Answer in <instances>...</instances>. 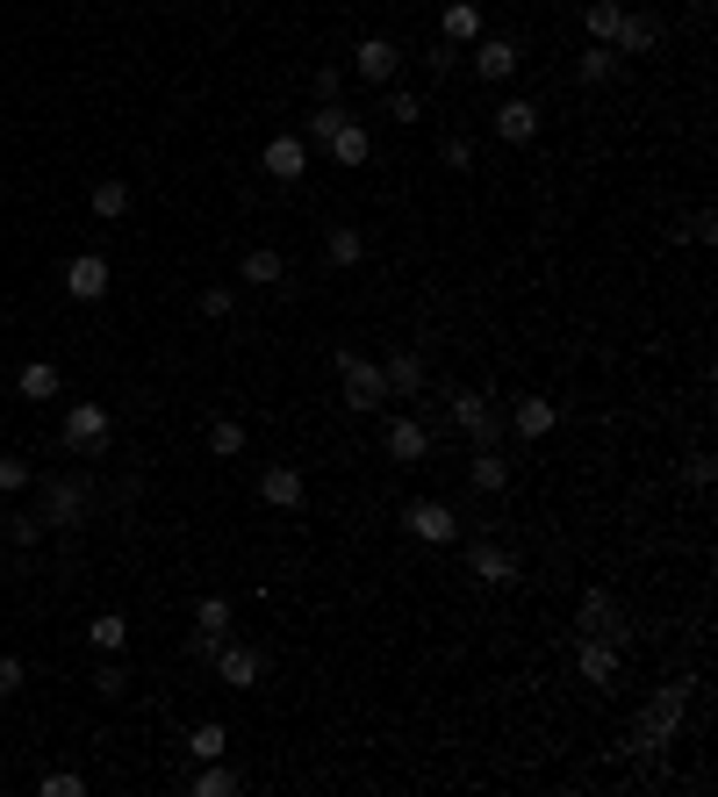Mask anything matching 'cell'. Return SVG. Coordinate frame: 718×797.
Returning <instances> with one entry per match:
<instances>
[{
    "label": "cell",
    "mask_w": 718,
    "mask_h": 797,
    "mask_svg": "<svg viewBox=\"0 0 718 797\" xmlns=\"http://www.w3.org/2000/svg\"><path fill=\"white\" fill-rule=\"evenodd\" d=\"M690 690H697V676H683V683H668V690H654V704L633 718V754H661V747L683 733V718H690Z\"/></svg>",
    "instance_id": "obj_1"
},
{
    "label": "cell",
    "mask_w": 718,
    "mask_h": 797,
    "mask_svg": "<svg viewBox=\"0 0 718 797\" xmlns=\"http://www.w3.org/2000/svg\"><path fill=\"white\" fill-rule=\"evenodd\" d=\"M331 366H338V382H345V410H381V402H388V382H381V366H374V360H359L352 346L331 352Z\"/></svg>",
    "instance_id": "obj_2"
},
{
    "label": "cell",
    "mask_w": 718,
    "mask_h": 797,
    "mask_svg": "<svg viewBox=\"0 0 718 797\" xmlns=\"http://www.w3.org/2000/svg\"><path fill=\"white\" fill-rule=\"evenodd\" d=\"M445 402H453V424H460L475 446H496V438H503V416H496V402L481 396V388H453Z\"/></svg>",
    "instance_id": "obj_3"
},
{
    "label": "cell",
    "mask_w": 718,
    "mask_h": 797,
    "mask_svg": "<svg viewBox=\"0 0 718 797\" xmlns=\"http://www.w3.org/2000/svg\"><path fill=\"white\" fill-rule=\"evenodd\" d=\"M403 532L424 539V546H453V539H460V510H453V503H439V496H424V503H410V510H403Z\"/></svg>",
    "instance_id": "obj_4"
},
{
    "label": "cell",
    "mask_w": 718,
    "mask_h": 797,
    "mask_svg": "<svg viewBox=\"0 0 718 797\" xmlns=\"http://www.w3.org/2000/svg\"><path fill=\"white\" fill-rule=\"evenodd\" d=\"M575 632H582V640H618V647H625V611H618V596L611 590H589L575 604Z\"/></svg>",
    "instance_id": "obj_5"
},
{
    "label": "cell",
    "mask_w": 718,
    "mask_h": 797,
    "mask_svg": "<svg viewBox=\"0 0 718 797\" xmlns=\"http://www.w3.org/2000/svg\"><path fill=\"white\" fill-rule=\"evenodd\" d=\"M86 503H94V488H86L80 474H65V482L44 488V524H51V532H72V524L86 518Z\"/></svg>",
    "instance_id": "obj_6"
},
{
    "label": "cell",
    "mask_w": 718,
    "mask_h": 797,
    "mask_svg": "<svg viewBox=\"0 0 718 797\" xmlns=\"http://www.w3.org/2000/svg\"><path fill=\"white\" fill-rule=\"evenodd\" d=\"M58 438H65V452H101L108 446V410H101V402H72Z\"/></svg>",
    "instance_id": "obj_7"
},
{
    "label": "cell",
    "mask_w": 718,
    "mask_h": 797,
    "mask_svg": "<svg viewBox=\"0 0 718 797\" xmlns=\"http://www.w3.org/2000/svg\"><path fill=\"white\" fill-rule=\"evenodd\" d=\"M467 65H475V80L503 87V80H511V72L525 65V51H517L511 36H475V58H467Z\"/></svg>",
    "instance_id": "obj_8"
},
{
    "label": "cell",
    "mask_w": 718,
    "mask_h": 797,
    "mask_svg": "<svg viewBox=\"0 0 718 797\" xmlns=\"http://www.w3.org/2000/svg\"><path fill=\"white\" fill-rule=\"evenodd\" d=\"M467 575H475L481 590H511L517 582V554H503L496 539H475V546H467Z\"/></svg>",
    "instance_id": "obj_9"
},
{
    "label": "cell",
    "mask_w": 718,
    "mask_h": 797,
    "mask_svg": "<svg viewBox=\"0 0 718 797\" xmlns=\"http://www.w3.org/2000/svg\"><path fill=\"white\" fill-rule=\"evenodd\" d=\"M618 661H625V647H618V640H582L575 647V676L589 683V690H611V683H618Z\"/></svg>",
    "instance_id": "obj_10"
},
{
    "label": "cell",
    "mask_w": 718,
    "mask_h": 797,
    "mask_svg": "<svg viewBox=\"0 0 718 797\" xmlns=\"http://www.w3.org/2000/svg\"><path fill=\"white\" fill-rule=\"evenodd\" d=\"M352 72L367 80V87H388L395 72H403V51H395L388 36H359V51H352Z\"/></svg>",
    "instance_id": "obj_11"
},
{
    "label": "cell",
    "mask_w": 718,
    "mask_h": 797,
    "mask_svg": "<svg viewBox=\"0 0 718 797\" xmlns=\"http://www.w3.org/2000/svg\"><path fill=\"white\" fill-rule=\"evenodd\" d=\"M381 452L403 460V468H417V460L431 452V432L417 424V416H388V424H381Z\"/></svg>",
    "instance_id": "obj_12"
},
{
    "label": "cell",
    "mask_w": 718,
    "mask_h": 797,
    "mask_svg": "<svg viewBox=\"0 0 718 797\" xmlns=\"http://www.w3.org/2000/svg\"><path fill=\"white\" fill-rule=\"evenodd\" d=\"M302 496H309V482H302V468H288V460H274V468L259 474V503H266V510H302Z\"/></svg>",
    "instance_id": "obj_13"
},
{
    "label": "cell",
    "mask_w": 718,
    "mask_h": 797,
    "mask_svg": "<svg viewBox=\"0 0 718 797\" xmlns=\"http://www.w3.org/2000/svg\"><path fill=\"white\" fill-rule=\"evenodd\" d=\"M259 166H266L274 180H302L309 173V144L288 137V130H274V137H266V152H259Z\"/></svg>",
    "instance_id": "obj_14"
},
{
    "label": "cell",
    "mask_w": 718,
    "mask_h": 797,
    "mask_svg": "<svg viewBox=\"0 0 718 797\" xmlns=\"http://www.w3.org/2000/svg\"><path fill=\"white\" fill-rule=\"evenodd\" d=\"M208 661H216V676L230 683V690H252V683L266 676V661H259V647H230V640H223Z\"/></svg>",
    "instance_id": "obj_15"
},
{
    "label": "cell",
    "mask_w": 718,
    "mask_h": 797,
    "mask_svg": "<svg viewBox=\"0 0 718 797\" xmlns=\"http://www.w3.org/2000/svg\"><path fill=\"white\" fill-rule=\"evenodd\" d=\"M65 295L72 302H101L108 295V259L101 252H80V259L65 266Z\"/></svg>",
    "instance_id": "obj_16"
},
{
    "label": "cell",
    "mask_w": 718,
    "mask_h": 797,
    "mask_svg": "<svg viewBox=\"0 0 718 797\" xmlns=\"http://www.w3.org/2000/svg\"><path fill=\"white\" fill-rule=\"evenodd\" d=\"M381 382H388V396H417V388H424V352L395 346L388 360H381Z\"/></svg>",
    "instance_id": "obj_17"
},
{
    "label": "cell",
    "mask_w": 718,
    "mask_h": 797,
    "mask_svg": "<svg viewBox=\"0 0 718 797\" xmlns=\"http://www.w3.org/2000/svg\"><path fill=\"white\" fill-rule=\"evenodd\" d=\"M324 152L338 158V166H367V152H374V137H367V122H352V116H345L338 130H331V137H324Z\"/></svg>",
    "instance_id": "obj_18"
},
{
    "label": "cell",
    "mask_w": 718,
    "mask_h": 797,
    "mask_svg": "<svg viewBox=\"0 0 718 797\" xmlns=\"http://www.w3.org/2000/svg\"><path fill=\"white\" fill-rule=\"evenodd\" d=\"M467 482H475V496H503V488H511V460H503L496 446H475V468H467Z\"/></svg>",
    "instance_id": "obj_19"
},
{
    "label": "cell",
    "mask_w": 718,
    "mask_h": 797,
    "mask_svg": "<svg viewBox=\"0 0 718 797\" xmlns=\"http://www.w3.org/2000/svg\"><path fill=\"white\" fill-rule=\"evenodd\" d=\"M489 122H496L503 144H531V137H539V108H531V101H503Z\"/></svg>",
    "instance_id": "obj_20"
},
{
    "label": "cell",
    "mask_w": 718,
    "mask_h": 797,
    "mask_svg": "<svg viewBox=\"0 0 718 797\" xmlns=\"http://www.w3.org/2000/svg\"><path fill=\"white\" fill-rule=\"evenodd\" d=\"M511 424H517V438H547L553 424H561V402H547V396H525L511 410Z\"/></svg>",
    "instance_id": "obj_21"
},
{
    "label": "cell",
    "mask_w": 718,
    "mask_h": 797,
    "mask_svg": "<svg viewBox=\"0 0 718 797\" xmlns=\"http://www.w3.org/2000/svg\"><path fill=\"white\" fill-rule=\"evenodd\" d=\"M244 288H280V280H288V259H280L274 244H259V252H244Z\"/></svg>",
    "instance_id": "obj_22"
},
{
    "label": "cell",
    "mask_w": 718,
    "mask_h": 797,
    "mask_svg": "<svg viewBox=\"0 0 718 797\" xmlns=\"http://www.w3.org/2000/svg\"><path fill=\"white\" fill-rule=\"evenodd\" d=\"M654 44H661V22H654V15H625V22H618V44H611V51H625V58H647Z\"/></svg>",
    "instance_id": "obj_23"
},
{
    "label": "cell",
    "mask_w": 718,
    "mask_h": 797,
    "mask_svg": "<svg viewBox=\"0 0 718 797\" xmlns=\"http://www.w3.org/2000/svg\"><path fill=\"white\" fill-rule=\"evenodd\" d=\"M86 208H94L101 224H122V216H130V180H94V194H86Z\"/></svg>",
    "instance_id": "obj_24"
},
{
    "label": "cell",
    "mask_w": 718,
    "mask_h": 797,
    "mask_svg": "<svg viewBox=\"0 0 718 797\" xmlns=\"http://www.w3.org/2000/svg\"><path fill=\"white\" fill-rule=\"evenodd\" d=\"M86 640H94V654H122V640H130V618H122V611H101V618L86 625Z\"/></svg>",
    "instance_id": "obj_25"
},
{
    "label": "cell",
    "mask_w": 718,
    "mask_h": 797,
    "mask_svg": "<svg viewBox=\"0 0 718 797\" xmlns=\"http://www.w3.org/2000/svg\"><path fill=\"white\" fill-rule=\"evenodd\" d=\"M611 72H618V51H611V44H589V51L575 58V80H582V87H603Z\"/></svg>",
    "instance_id": "obj_26"
},
{
    "label": "cell",
    "mask_w": 718,
    "mask_h": 797,
    "mask_svg": "<svg viewBox=\"0 0 718 797\" xmlns=\"http://www.w3.org/2000/svg\"><path fill=\"white\" fill-rule=\"evenodd\" d=\"M324 252H331V266H338V274H352V266L367 259V238H359L352 224H338V230H331V244H324Z\"/></svg>",
    "instance_id": "obj_27"
},
{
    "label": "cell",
    "mask_w": 718,
    "mask_h": 797,
    "mask_svg": "<svg viewBox=\"0 0 718 797\" xmlns=\"http://www.w3.org/2000/svg\"><path fill=\"white\" fill-rule=\"evenodd\" d=\"M15 388H22L29 402H51V396H58V366H51V360H29V366L15 374Z\"/></svg>",
    "instance_id": "obj_28"
},
{
    "label": "cell",
    "mask_w": 718,
    "mask_h": 797,
    "mask_svg": "<svg viewBox=\"0 0 718 797\" xmlns=\"http://www.w3.org/2000/svg\"><path fill=\"white\" fill-rule=\"evenodd\" d=\"M194 632H202V640H223V632H230V596H202V604H194Z\"/></svg>",
    "instance_id": "obj_29"
},
{
    "label": "cell",
    "mask_w": 718,
    "mask_h": 797,
    "mask_svg": "<svg viewBox=\"0 0 718 797\" xmlns=\"http://www.w3.org/2000/svg\"><path fill=\"white\" fill-rule=\"evenodd\" d=\"M475 36H481L475 0H453V8H445V44H475Z\"/></svg>",
    "instance_id": "obj_30"
},
{
    "label": "cell",
    "mask_w": 718,
    "mask_h": 797,
    "mask_svg": "<svg viewBox=\"0 0 718 797\" xmlns=\"http://www.w3.org/2000/svg\"><path fill=\"white\" fill-rule=\"evenodd\" d=\"M208 452H216V460H238L244 452V424L238 416H216V424H208Z\"/></svg>",
    "instance_id": "obj_31"
},
{
    "label": "cell",
    "mask_w": 718,
    "mask_h": 797,
    "mask_svg": "<svg viewBox=\"0 0 718 797\" xmlns=\"http://www.w3.org/2000/svg\"><path fill=\"white\" fill-rule=\"evenodd\" d=\"M589 36H597V44H618V22H625V8H618V0H589Z\"/></svg>",
    "instance_id": "obj_32"
},
{
    "label": "cell",
    "mask_w": 718,
    "mask_h": 797,
    "mask_svg": "<svg viewBox=\"0 0 718 797\" xmlns=\"http://www.w3.org/2000/svg\"><path fill=\"white\" fill-rule=\"evenodd\" d=\"M223 747H230V733H223L216 718H208V726H194V733H188V754H194V762H223Z\"/></svg>",
    "instance_id": "obj_33"
},
{
    "label": "cell",
    "mask_w": 718,
    "mask_h": 797,
    "mask_svg": "<svg viewBox=\"0 0 718 797\" xmlns=\"http://www.w3.org/2000/svg\"><path fill=\"white\" fill-rule=\"evenodd\" d=\"M238 790H244V783L230 776L223 762H202V776H194V797H238Z\"/></svg>",
    "instance_id": "obj_34"
},
{
    "label": "cell",
    "mask_w": 718,
    "mask_h": 797,
    "mask_svg": "<svg viewBox=\"0 0 718 797\" xmlns=\"http://www.w3.org/2000/svg\"><path fill=\"white\" fill-rule=\"evenodd\" d=\"M36 474H29V460H15V452H8V460H0V496H15V488H29Z\"/></svg>",
    "instance_id": "obj_35"
},
{
    "label": "cell",
    "mask_w": 718,
    "mask_h": 797,
    "mask_svg": "<svg viewBox=\"0 0 718 797\" xmlns=\"http://www.w3.org/2000/svg\"><path fill=\"white\" fill-rule=\"evenodd\" d=\"M44 797H86V776H72V769H51V776H44Z\"/></svg>",
    "instance_id": "obj_36"
},
{
    "label": "cell",
    "mask_w": 718,
    "mask_h": 797,
    "mask_svg": "<svg viewBox=\"0 0 718 797\" xmlns=\"http://www.w3.org/2000/svg\"><path fill=\"white\" fill-rule=\"evenodd\" d=\"M338 122H345V108H338V101H324L316 116H309V144H324L331 130H338Z\"/></svg>",
    "instance_id": "obj_37"
},
{
    "label": "cell",
    "mask_w": 718,
    "mask_h": 797,
    "mask_svg": "<svg viewBox=\"0 0 718 797\" xmlns=\"http://www.w3.org/2000/svg\"><path fill=\"white\" fill-rule=\"evenodd\" d=\"M388 116L395 122H417V116H424V101H417L410 87H388Z\"/></svg>",
    "instance_id": "obj_38"
},
{
    "label": "cell",
    "mask_w": 718,
    "mask_h": 797,
    "mask_svg": "<svg viewBox=\"0 0 718 797\" xmlns=\"http://www.w3.org/2000/svg\"><path fill=\"white\" fill-rule=\"evenodd\" d=\"M22 683H29V668L15 654H0V697H22Z\"/></svg>",
    "instance_id": "obj_39"
},
{
    "label": "cell",
    "mask_w": 718,
    "mask_h": 797,
    "mask_svg": "<svg viewBox=\"0 0 718 797\" xmlns=\"http://www.w3.org/2000/svg\"><path fill=\"white\" fill-rule=\"evenodd\" d=\"M439 158L453 166V173H467V166H475V144H467V137H445V144H439Z\"/></svg>",
    "instance_id": "obj_40"
},
{
    "label": "cell",
    "mask_w": 718,
    "mask_h": 797,
    "mask_svg": "<svg viewBox=\"0 0 718 797\" xmlns=\"http://www.w3.org/2000/svg\"><path fill=\"white\" fill-rule=\"evenodd\" d=\"M202 316L223 324V316H230V288H202Z\"/></svg>",
    "instance_id": "obj_41"
},
{
    "label": "cell",
    "mask_w": 718,
    "mask_h": 797,
    "mask_svg": "<svg viewBox=\"0 0 718 797\" xmlns=\"http://www.w3.org/2000/svg\"><path fill=\"white\" fill-rule=\"evenodd\" d=\"M8 539H15V546H36V539H44V518H8Z\"/></svg>",
    "instance_id": "obj_42"
},
{
    "label": "cell",
    "mask_w": 718,
    "mask_h": 797,
    "mask_svg": "<svg viewBox=\"0 0 718 797\" xmlns=\"http://www.w3.org/2000/svg\"><path fill=\"white\" fill-rule=\"evenodd\" d=\"M683 238H697V244H711V238H718V216H711V208H697V216H690V230H683Z\"/></svg>",
    "instance_id": "obj_43"
},
{
    "label": "cell",
    "mask_w": 718,
    "mask_h": 797,
    "mask_svg": "<svg viewBox=\"0 0 718 797\" xmlns=\"http://www.w3.org/2000/svg\"><path fill=\"white\" fill-rule=\"evenodd\" d=\"M94 690H101V697H122V690H130V676H122V668H116V661H108V668H101V676H94Z\"/></svg>",
    "instance_id": "obj_44"
},
{
    "label": "cell",
    "mask_w": 718,
    "mask_h": 797,
    "mask_svg": "<svg viewBox=\"0 0 718 797\" xmlns=\"http://www.w3.org/2000/svg\"><path fill=\"white\" fill-rule=\"evenodd\" d=\"M316 94H324V101H338V94H345V72L324 65V72H316Z\"/></svg>",
    "instance_id": "obj_45"
},
{
    "label": "cell",
    "mask_w": 718,
    "mask_h": 797,
    "mask_svg": "<svg viewBox=\"0 0 718 797\" xmlns=\"http://www.w3.org/2000/svg\"><path fill=\"white\" fill-rule=\"evenodd\" d=\"M711 474H718V468H711V452H690V482L711 488Z\"/></svg>",
    "instance_id": "obj_46"
},
{
    "label": "cell",
    "mask_w": 718,
    "mask_h": 797,
    "mask_svg": "<svg viewBox=\"0 0 718 797\" xmlns=\"http://www.w3.org/2000/svg\"><path fill=\"white\" fill-rule=\"evenodd\" d=\"M690 8H697V15H704V8H711V0H690Z\"/></svg>",
    "instance_id": "obj_47"
},
{
    "label": "cell",
    "mask_w": 718,
    "mask_h": 797,
    "mask_svg": "<svg viewBox=\"0 0 718 797\" xmlns=\"http://www.w3.org/2000/svg\"><path fill=\"white\" fill-rule=\"evenodd\" d=\"M0 360H8V346H0Z\"/></svg>",
    "instance_id": "obj_48"
}]
</instances>
